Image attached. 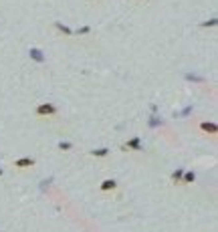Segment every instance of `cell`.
Segmentation results:
<instances>
[{"label":"cell","mask_w":218,"mask_h":232,"mask_svg":"<svg viewBox=\"0 0 218 232\" xmlns=\"http://www.w3.org/2000/svg\"><path fill=\"white\" fill-rule=\"evenodd\" d=\"M115 186V182H105V186H103V190H107V188H113Z\"/></svg>","instance_id":"cell-1"},{"label":"cell","mask_w":218,"mask_h":232,"mask_svg":"<svg viewBox=\"0 0 218 232\" xmlns=\"http://www.w3.org/2000/svg\"><path fill=\"white\" fill-rule=\"evenodd\" d=\"M95 153V156H105V153H107V149H99V152H93Z\"/></svg>","instance_id":"cell-2"}]
</instances>
